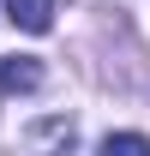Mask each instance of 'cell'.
<instances>
[{
	"mask_svg": "<svg viewBox=\"0 0 150 156\" xmlns=\"http://www.w3.org/2000/svg\"><path fill=\"white\" fill-rule=\"evenodd\" d=\"M72 138H78V126L66 114H54V120H42L36 132H24V150H30V156H66Z\"/></svg>",
	"mask_w": 150,
	"mask_h": 156,
	"instance_id": "obj_1",
	"label": "cell"
},
{
	"mask_svg": "<svg viewBox=\"0 0 150 156\" xmlns=\"http://www.w3.org/2000/svg\"><path fill=\"white\" fill-rule=\"evenodd\" d=\"M42 84V60L30 54H0V96H24Z\"/></svg>",
	"mask_w": 150,
	"mask_h": 156,
	"instance_id": "obj_2",
	"label": "cell"
},
{
	"mask_svg": "<svg viewBox=\"0 0 150 156\" xmlns=\"http://www.w3.org/2000/svg\"><path fill=\"white\" fill-rule=\"evenodd\" d=\"M0 6H6V18L18 24V30H30V36L54 30V0H0Z\"/></svg>",
	"mask_w": 150,
	"mask_h": 156,
	"instance_id": "obj_3",
	"label": "cell"
},
{
	"mask_svg": "<svg viewBox=\"0 0 150 156\" xmlns=\"http://www.w3.org/2000/svg\"><path fill=\"white\" fill-rule=\"evenodd\" d=\"M102 156H150V138L144 132H114V138H102Z\"/></svg>",
	"mask_w": 150,
	"mask_h": 156,
	"instance_id": "obj_4",
	"label": "cell"
}]
</instances>
